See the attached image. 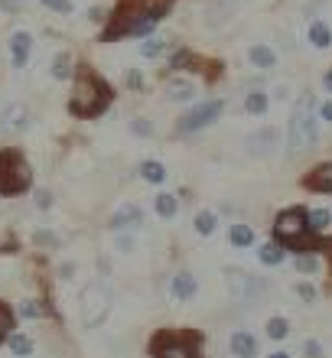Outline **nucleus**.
<instances>
[{
    "label": "nucleus",
    "instance_id": "5701e85b",
    "mask_svg": "<svg viewBox=\"0 0 332 358\" xmlns=\"http://www.w3.org/2000/svg\"><path fill=\"white\" fill-rule=\"evenodd\" d=\"M7 345H10V352L17 358H27V355H33V339L29 336H23V332H13L7 339Z\"/></svg>",
    "mask_w": 332,
    "mask_h": 358
},
{
    "label": "nucleus",
    "instance_id": "a878e982",
    "mask_svg": "<svg viewBox=\"0 0 332 358\" xmlns=\"http://www.w3.org/2000/svg\"><path fill=\"white\" fill-rule=\"evenodd\" d=\"M332 222V215L326 212V208H316V212H306V225H310V231L313 235H319V231H326Z\"/></svg>",
    "mask_w": 332,
    "mask_h": 358
},
{
    "label": "nucleus",
    "instance_id": "a18cd8bd",
    "mask_svg": "<svg viewBox=\"0 0 332 358\" xmlns=\"http://www.w3.org/2000/svg\"><path fill=\"white\" fill-rule=\"evenodd\" d=\"M92 20H105V10H98V7H92V13H88Z\"/></svg>",
    "mask_w": 332,
    "mask_h": 358
},
{
    "label": "nucleus",
    "instance_id": "4be33fe9",
    "mask_svg": "<svg viewBox=\"0 0 332 358\" xmlns=\"http://www.w3.org/2000/svg\"><path fill=\"white\" fill-rule=\"evenodd\" d=\"M153 206H157V215L160 218H173L180 212V202H176V196H170V192H160V196L153 199Z\"/></svg>",
    "mask_w": 332,
    "mask_h": 358
},
{
    "label": "nucleus",
    "instance_id": "4468645a",
    "mask_svg": "<svg viewBox=\"0 0 332 358\" xmlns=\"http://www.w3.org/2000/svg\"><path fill=\"white\" fill-rule=\"evenodd\" d=\"M196 290H199V283H196V277H192L189 271H180L176 277H173V283H170V293L176 296V300H192Z\"/></svg>",
    "mask_w": 332,
    "mask_h": 358
},
{
    "label": "nucleus",
    "instance_id": "c9c22d12",
    "mask_svg": "<svg viewBox=\"0 0 332 358\" xmlns=\"http://www.w3.org/2000/svg\"><path fill=\"white\" fill-rule=\"evenodd\" d=\"M303 355L306 358H323V345L316 339H306V345H303Z\"/></svg>",
    "mask_w": 332,
    "mask_h": 358
},
{
    "label": "nucleus",
    "instance_id": "bb28decb",
    "mask_svg": "<svg viewBox=\"0 0 332 358\" xmlns=\"http://www.w3.org/2000/svg\"><path fill=\"white\" fill-rule=\"evenodd\" d=\"M228 241L235 248H247V245H254V231L247 225H231V231H228Z\"/></svg>",
    "mask_w": 332,
    "mask_h": 358
},
{
    "label": "nucleus",
    "instance_id": "2f4dec72",
    "mask_svg": "<svg viewBox=\"0 0 332 358\" xmlns=\"http://www.w3.org/2000/svg\"><path fill=\"white\" fill-rule=\"evenodd\" d=\"M52 76L56 78H68L72 76V69H68V52H59L56 62H52Z\"/></svg>",
    "mask_w": 332,
    "mask_h": 358
},
{
    "label": "nucleus",
    "instance_id": "79ce46f5",
    "mask_svg": "<svg viewBox=\"0 0 332 358\" xmlns=\"http://www.w3.org/2000/svg\"><path fill=\"white\" fill-rule=\"evenodd\" d=\"M36 206L39 208H49V206H52V196H49V192H36Z\"/></svg>",
    "mask_w": 332,
    "mask_h": 358
},
{
    "label": "nucleus",
    "instance_id": "49530a36",
    "mask_svg": "<svg viewBox=\"0 0 332 358\" xmlns=\"http://www.w3.org/2000/svg\"><path fill=\"white\" fill-rule=\"evenodd\" d=\"M267 358H290V352H270Z\"/></svg>",
    "mask_w": 332,
    "mask_h": 358
},
{
    "label": "nucleus",
    "instance_id": "1a4fd4ad",
    "mask_svg": "<svg viewBox=\"0 0 332 358\" xmlns=\"http://www.w3.org/2000/svg\"><path fill=\"white\" fill-rule=\"evenodd\" d=\"M228 287H231V296H235V300H245V303L261 290V283L245 271H228Z\"/></svg>",
    "mask_w": 332,
    "mask_h": 358
},
{
    "label": "nucleus",
    "instance_id": "c756f323",
    "mask_svg": "<svg viewBox=\"0 0 332 358\" xmlns=\"http://www.w3.org/2000/svg\"><path fill=\"white\" fill-rule=\"evenodd\" d=\"M163 49H166V39L153 36V39H147V43L140 46V56H143V59H153V56H160Z\"/></svg>",
    "mask_w": 332,
    "mask_h": 358
},
{
    "label": "nucleus",
    "instance_id": "393cba45",
    "mask_svg": "<svg viewBox=\"0 0 332 358\" xmlns=\"http://www.w3.org/2000/svg\"><path fill=\"white\" fill-rule=\"evenodd\" d=\"M192 225H196V231H199V235H215V228H219V218H215V212H209V208H205V212H199V215H196V222H192Z\"/></svg>",
    "mask_w": 332,
    "mask_h": 358
},
{
    "label": "nucleus",
    "instance_id": "6ab92c4d",
    "mask_svg": "<svg viewBox=\"0 0 332 358\" xmlns=\"http://www.w3.org/2000/svg\"><path fill=\"white\" fill-rule=\"evenodd\" d=\"M310 43H313L316 49H329V46H332V29L326 27L323 20L310 23Z\"/></svg>",
    "mask_w": 332,
    "mask_h": 358
},
{
    "label": "nucleus",
    "instance_id": "f704fd0d",
    "mask_svg": "<svg viewBox=\"0 0 332 358\" xmlns=\"http://www.w3.org/2000/svg\"><path fill=\"white\" fill-rule=\"evenodd\" d=\"M43 3L56 13H72V0H43Z\"/></svg>",
    "mask_w": 332,
    "mask_h": 358
},
{
    "label": "nucleus",
    "instance_id": "9d476101",
    "mask_svg": "<svg viewBox=\"0 0 332 358\" xmlns=\"http://www.w3.org/2000/svg\"><path fill=\"white\" fill-rule=\"evenodd\" d=\"M303 186L310 192H323V196H332V163H319L303 176Z\"/></svg>",
    "mask_w": 332,
    "mask_h": 358
},
{
    "label": "nucleus",
    "instance_id": "4c0bfd02",
    "mask_svg": "<svg viewBox=\"0 0 332 358\" xmlns=\"http://www.w3.org/2000/svg\"><path fill=\"white\" fill-rule=\"evenodd\" d=\"M296 293H300V300H306V303L316 300V287H310V283H300V287H296Z\"/></svg>",
    "mask_w": 332,
    "mask_h": 358
},
{
    "label": "nucleus",
    "instance_id": "39448f33",
    "mask_svg": "<svg viewBox=\"0 0 332 358\" xmlns=\"http://www.w3.org/2000/svg\"><path fill=\"white\" fill-rule=\"evenodd\" d=\"M78 310H82V326L85 329L101 326L108 320V313H111V290L101 280H88L78 293Z\"/></svg>",
    "mask_w": 332,
    "mask_h": 358
},
{
    "label": "nucleus",
    "instance_id": "de8ad7c7",
    "mask_svg": "<svg viewBox=\"0 0 332 358\" xmlns=\"http://www.w3.org/2000/svg\"><path fill=\"white\" fill-rule=\"evenodd\" d=\"M323 85H326V88H329V92H332V72H326V78H323Z\"/></svg>",
    "mask_w": 332,
    "mask_h": 358
},
{
    "label": "nucleus",
    "instance_id": "cd10ccee",
    "mask_svg": "<svg viewBox=\"0 0 332 358\" xmlns=\"http://www.w3.org/2000/svg\"><path fill=\"white\" fill-rule=\"evenodd\" d=\"M267 104H270V101H267L264 92H251V94L245 98V111H247V114H264Z\"/></svg>",
    "mask_w": 332,
    "mask_h": 358
},
{
    "label": "nucleus",
    "instance_id": "ea45409f",
    "mask_svg": "<svg viewBox=\"0 0 332 358\" xmlns=\"http://www.w3.org/2000/svg\"><path fill=\"white\" fill-rule=\"evenodd\" d=\"M319 117L332 124V101H323V104H319Z\"/></svg>",
    "mask_w": 332,
    "mask_h": 358
},
{
    "label": "nucleus",
    "instance_id": "b1692460",
    "mask_svg": "<svg viewBox=\"0 0 332 358\" xmlns=\"http://www.w3.org/2000/svg\"><path fill=\"white\" fill-rule=\"evenodd\" d=\"M140 176L147 179V182H163V179H166V166H163L160 160H143L140 163Z\"/></svg>",
    "mask_w": 332,
    "mask_h": 358
},
{
    "label": "nucleus",
    "instance_id": "c03bdc74",
    "mask_svg": "<svg viewBox=\"0 0 332 358\" xmlns=\"http://www.w3.org/2000/svg\"><path fill=\"white\" fill-rule=\"evenodd\" d=\"M127 82H131V88H140V76H137V72H131V76H127Z\"/></svg>",
    "mask_w": 332,
    "mask_h": 358
},
{
    "label": "nucleus",
    "instance_id": "ddd939ff",
    "mask_svg": "<svg viewBox=\"0 0 332 358\" xmlns=\"http://www.w3.org/2000/svg\"><path fill=\"white\" fill-rule=\"evenodd\" d=\"M29 49H33V36L29 33H13V39H10V62H13V69L27 66Z\"/></svg>",
    "mask_w": 332,
    "mask_h": 358
},
{
    "label": "nucleus",
    "instance_id": "9b49d317",
    "mask_svg": "<svg viewBox=\"0 0 332 358\" xmlns=\"http://www.w3.org/2000/svg\"><path fill=\"white\" fill-rule=\"evenodd\" d=\"M27 124H29V111L23 108V104H10L7 111L0 114V131H3V134L27 131Z\"/></svg>",
    "mask_w": 332,
    "mask_h": 358
},
{
    "label": "nucleus",
    "instance_id": "f257e3e1",
    "mask_svg": "<svg viewBox=\"0 0 332 358\" xmlns=\"http://www.w3.org/2000/svg\"><path fill=\"white\" fill-rule=\"evenodd\" d=\"M111 85H108L105 78L92 72L88 66L78 69L75 76V88H72V98H68V111L75 114V117H98L101 111L111 108Z\"/></svg>",
    "mask_w": 332,
    "mask_h": 358
},
{
    "label": "nucleus",
    "instance_id": "72a5a7b5",
    "mask_svg": "<svg viewBox=\"0 0 332 358\" xmlns=\"http://www.w3.org/2000/svg\"><path fill=\"white\" fill-rule=\"evenodd\" d=\"M131 131L137 134V137H150V134H153V124L147 121V117H137V121L131 124Z\"/></svg>",
    "mask_w": 332,
    "mask_h": 358
},
{
    "label": "nucleus",
    "instance_id": "58836bf2",
    "mask_svg": "<svg viewBox=\"0 0 332 358\" xmlns=\"http://www.w3.org/2000/svg\"><path fill=\"white\" fill-rule=\"evenodd\" d=\"M36 245H59V238L49 235V231H39V235H36Z\"/></svg>",
    "mask_w": 332,
    "mask_h": 358
},
{
    "label": "nucleus",
    "instance_id": "20e7f679",
    "mask_svg": "<svg viewBox=\"0 0 332 358\" xmlns=\"http://www.w3.org/2000/svg\"><path fill=\"white\" fill-rule=\"evenodd\" d=\"M33 186V173H29V163L23 160L20 150H3L0 153V196H20Z\"/></svg>",
    "mask_w": 332,
    "mask_h": 358
},
{
    "label": "nucleus",
    "instance_id": "6e6552de",
    "mask_svg": "<svg viewBox=\"0 0 332 358\" xmlns=\"http://www.w3.org/2000/svg\"><path fill=\"white\" fill-rule=\"evenodd\" d=\"M222 111H225V101H219V98L202 101V104H196V108H192L186 117H180L176 131H180V134H196V131H202V127H209V124L219 121Z\"/></svg>",
    "mask_w": 332,
    "mask_h": 358
},
{
    "label": "nucleus",
    "instance_id": "423d86ee",
    "mask_svg": "<svg viewBox=\"0 0 332 358\" xmlns=\"http://www.w3.org/2000/svg\"><path fill=\"white\" fill-rule=\"evenodd\" d=\"M310 98H303V104L294 111V117H290V131H287V137H290V150H310L316 143V137H319V127H316V117L310 114Z\"/></svg>",
    "mask_w": 332,
    "mask_h": 358
},
{
    "label": "nucleus",
    "instance_id": "f8f14e48",
    "mask_svg": "<svg viewBox=\"0 0 332 358\" xmlns=\"http://www.w3.org/2000/svg\"><path fill=\"white\" fill-rule=\"evenodd\" d=\"M274 147H277L274 127H264V131H257L247 137V153H254V157H267V153H274Z\"/></svg>",
    "mask_w": 332,
    "mask_h": 358
},
{
    "label": "nucleus",
    "instance_id": "412c9836",
    "mask_svg": "<svg viewBox=\"0 0 332 358\" xmlns=\"http://www.w3.org/2000/svg\"><path fill=\"white\" fill-rule=\"evenodd\" d=\"M247 59H251V62H254L257 69H274V66H277L274 49H267V46H251V52H247Z\"/></svg>",
    "mask_w": 332,
    "mask_h": 358
},
{
    "label": "nucleus",
    "instance_id": "7ed1b4c3",
    "mask_svg": "<svg viewBox=\"0 0 332 358\" xmlns=\"http://www.w3.org/2000/svg\"><path fill=\"white\" fill-rule=\"evenodd\" d=\"M199 342H202L199 332L163 329L150 342V358H199Z\"/></svg>",
    "mask_w": 332,
    "mask_h": 358
},
{
    "label": "nucleus",
    "instance_id": "f3484780",
    "mask_svg": "<svg viewBox=\"0 0 332 358\" xmlns=\"http://www.w3.org/2000/svg\"><path fill=\"white\" fill-rule=\"evenodd\" d=\"M166 94H170L173 101H189L192 94H196V85H192L189 78H170L166 82Z\"/></svg>",
    "mask_w": 332,
    "mask_h": 358
},
{
    "label": "nucleus",
    "instance_id": "473e14b6",
    "mask_svg": "<svg viewBox=\"0 0 332 358\" xmlns=\"http://www.w3.org/2000/svg\"><path fill=\"white\" fill-rule=\"evenodd\" d=\"M296 271H300V273H316V271H319L316 255H300V257H296Z\"/></svg>",
    "mask_w": 332,
    "mask_h": 358
},
{
    "label": "nucleus",
    "instance_id": "aec40b11",
    "mask_svg": "<svg viewBox=\"0 0 332 358\" xmlns=\"http://www.w3.org/2000/svg\"><path fill=\"white\" fill-rule=\"evenodd\" d=\"M13 326H17V316H13L7 303L0 300V345H7V339L13 336Z\"/></svg>",
    "mask_w": 332,
    "mask_h": 358
},
{
    "label": "nucleus",
    "instance_id": "c85d7f7f",
    "mask_svg": "<svg viewBox=\"0 0 332 358\" xmlns=\"http://www.w3.org/2000/svg\"><path fill=\"white\" fill-rule=\"evenodd\" d=\"M287 332H290V322L284 320V316H274V320H267V336L270 339H287Z\"/></svg>",
    "mask_w": 332,
    "mask_h": 358
},
{
    "label": "nucleus",
    "instance_id": "dca6fc26",
    "mask_svg": "<svg viewBox=\"0 0 332 358\" xmlns=\"http://www.w3.org/2000/svg\"><path fill=\"white\" fill-rule=\"evenodd\" d=\"M228 345H231V355H238V358H254L257 355V339L251 332H235Z\"/></svg>",
    "mask_w": 332,
    "mask_h": 358
},
{
    "label": "nucleus",
    "instance_id": "e433bc0d",
    "mask_svg": "<svg viewBox=\"0 0 332 358\" xmlns=\"http://www.w3.org/2000/svg\"><path fill=\"white\" fill-rule=\"evenodd\" d=\"M20 313H23L27 320H36V316H43V310L36 306V300H27L23 306H20Z\"/></svg>",
    "mask_w": 332,
    "mask_h": 358
},
{
    "label": "nucleus",
    "instance_id": "37998d69",
    "mask_svg": "<svg viewBox=\"0 0 332 358\" xmlns=\"http://www.w3.org/2000/svg\"><path fill=\"white\" fill-rule=\"evenodd\" d=\"M117 248H121L124 255H127V251H133V238H117Z\"/></svg>",
    "mask_w": 332,
    "mask_h": 358
},
{
    "label": "nucleus",
    "instance_id": "7c9ffc66",
    "mask_svg": "<svg viewBox=\"0 0 332 358\" xmlns=\"http://www.w3.org/2000/svg\"><path fill=\"white\" fill-rule=\"evenodd\" d=\"M186 66H199V59L192 56L189 49H180V52L170 59V69H186Z\"/></svg>",
    "mask_w": 332,
    "mask_h": 358
},
{
    "label": "nucleus",
    "instance_id": "0eeeda50",
    "mask_svg": "<svg viewBox=\"0 0 332 358\" xmlns=\"http://www.w3.org/2000/svg\"><path fill=\"white\" fill-rule=\"evenodd\" d=\"M143 3H147V0H121L114 20L108 23L105 33H101V43H114V39H121V36H131V29L137 27V20H140Z\"/></svg>",
    "mask_w": 332,
    "mask_h": 358
},
{
    "label": "nucleus",
    "instance_id": "2eb2a0df",
    "mask_svg": "<svg viewBox=\"0 0 332 358\" xmlns=\"http://www.w3.org/2000/svg\"><path fill=\"white\" fill-rule=\"evenodd\" d=\"M143 225V212L137 206H121L117 212H114V218H111V228H140Z\"/></svg>",
    "mask_w": 332,
    "mask_h": 358
},
{
    "label": "nucleus",
    "instance_id": "f03ea898",
    "mask_svg": "<svg viewBox=\"0 0 332 358\" xmlns=\"http://www.w3.org/2000/svg\"><path fill=\"white\" fill-rule=\"evenodd\" d=\"M274 238H277V245L290 248L296 255H316L319 251V241H316V235L306 225V208H300V206L284 208L274 218Z\"/></svg>",
    "mask_w": 332,
    "mask_h": 358
},
{
    "label": "nucleus",
    "instance_id": "a211bd4d",
    "mask_svg": "<svg viewBox=\"0 0 332 358\" xmlns=\"http://www.w3.org/2000/svg\"><path fill=\"white\" fill-rule=\"evenodd\" d=\"M257 257H261V264L277 267V264H284L287 248H284V245H277V241H267V245L261 248V251H257Z\"/></svg>",
    "mask_w": 332,
    "mask_h": 358
},
{
    "label": "nucleus",
    "instance_id": "a19ab883",
    "mask_svg": "<svg viewBox=\"0 0 332 358\" xmlns=\"http://www.w3.org/2000/svg\"><path fill=\"white\" fill-rule=\"evenodd\" d=\"M319 251H326V257H329V271H332V235L326 238V241H319Z\"/></svg>",
    "mask_w": 332,
    "mask_h": 358
}]
</instances>
